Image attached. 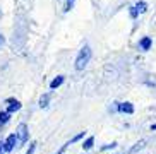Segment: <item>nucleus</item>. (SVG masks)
Wrapping results in <instances>:
<instances>
[{"label":"nucleus","instance_id":"obj_18","mask_svg":"<svg viewBox=\"0 0 156 154\" xmlns=\"http://www.w3.org/2000/svg\"><path fill=\"white\" fill-rule=\"evenodd\" d=\"M67 145H69V144L62 145V147H60V151H58V152H57V154H64V151H65V147H67Z\"/></svg>","mask_w":156,"mask_h":154},{"label":"nucleus","instance_id":"obj_16","mask_svg":"<svg viewBox=\"0 0 156 154\" xmlns=\"http://www.w3.org/2000/svg\"><path fill=\"white\" fill-rule=\"evenodd\" d=\"M113 147H117V142H112V144H106V145H103L101 149H103V151H106V149H113Z\"/></svg>","mask_w":156,"mask_h":154},{"label":"nucleus","instance_id":"obj_3","mask_svg":"<svg viewBox=\"0 0 156 154\" xmlns=\"http://www.w3.org/2000/svg\"><path fill=\"white\" fill-rule=\"evenodd\" d=\"M16 142H19L17 141V135H16V134H10V135L5 139V142H4V151H5V152H10V151L14 149Z\"/></svg>","mask_w":156,"mask_h":154},{"label":"nucleus","instance_id":"obj_10","mask_svg":"<svg viewBox=\"0 0 156 154\" xmlns=\"http://www.w3.org/2000/svg\"><path fill=\"white\" fill-rule=\"evenodd\" d=\"M136 9L139 10V14H144V12L147 10V4L141 0V2H137V4H136Z\"/></svg>","mask_w":156,"mask_h":154},{"label":"nucleus","instance_id":"obj_6","mask_svg":"<svg viewBox=\"0 0 156 154\" xmlns=\"http://www.w3.org/2000/svg\"><path fill=\"white\" fill-rule=\"evenodd\" d=\"M151 45H153V41H151V38L149 36H146V38H142L141 41H139V48H141V50H149V48H151Z\"/></svg>","mask_w":156,"mask_h":154},{"label":"nucleus","instance_id":"obj_17","mask_svg":"<svg viewBox=\"0 0 156 154\" xmlns=\"http://www.w3.org/2000/svg\"><path fill=\"white\" fill-rule=\"evenodd\" d=\"M84 137V132H81V134H77V135L74 137L72 141H70V144H72V142H77V141H81V139H83Z\"/></svg>","mask_w":156,"mask_h":154},{"label":"nucleus","instance_id":"obj_7","mask_svg":"<svg viewBox=\"0 0 156 154\" xmlns=\"http://www.w3.org/2000/svg\"><path fill=\"white\" fill-rule=\"evenodd\" d=\"M62 84H64V75H58L50 82V89H57V87H60Z\"/></svg>","mask_w":156,"mask_h":154},{"label":"nucleus","instance_id":"obj_11","mask_svg":"<svg viewBox=\"0 0 156 154\" xmlns=\"http://www.w3.org/2000/svg\"><path fill=\"white\" fill-rule=\"evenodd\" d=\"M48 101H50V93L45 94V96H41V100H40V106H41V108H46V106H48Z\"/></svg>","mask_w":156,"mask_h":154},{"label":"nucleus","instance_id":"obj_20","mask_svg":"<svg viewBox=\"0 0 156 154\" xmlns=\"http://www.w3.org/2000/svg\"><path fill=\"white\" fill-rule=\"evenodd\" d=\"M151 130H156V125H151Z\"/></svg>","mask_w":156,"mask_h":154},{"label":"nucleus","instance_id":"obj_21","mask_svg":"<svg viewBox=\"0 0 156 154\" xmlns=\"http://www.w3.org/2000/svg\"><path fill=\"white\" fill-rule=\"evenodd\" d=\"M2 147H4V144H2V142H0V152H2Z\"/></svg>","mask_w":156,"mask_h":154},{"label":"nucleus","instance_id":"obj_4","mask_svg":"<svg viewBox=\"0 0 156 154\" xmlns=\"http://www.w3.org/2000/svg\"><path fill=\"white\" fill-rule=\"evenodd\" d=\"M5 103L9 104V106H7V111H9V113H14V111L21 110V103H19L17 100H14V98H7Z\"/></svg>","mask_w":156,"mask_h":154},{"label":"nucleus","instance_id":"obj_19","mask_svg":"<svg viewBox=\"0 0 156 154\" xmlns=\"http://www.w3.org/2000/svg\"><path fill=\"white\" fill-rule=\"evenodd\" d=\"M4 45V36H0V46Z\"/></svg>","mask_w":156,"mask_h":154},{"label":"nucleus","instance_id":"obj_15","mask_svg":"<svg viewBox=\"0 0 156 154\" xmlns=\"http://www.w3.org/2000/svg\"><path fill=\"white\" fill-rule=\"evenodd\" d=\"M34 149H36V142H31V144H29V149H28V152H26V154H33V152H34Z\"/></svg>","mask_w":156,"mask_h":154},{"label":"nucleus","instance_id":"obj_9","mask_svg":"<svg viewBox=\"0 0 156 154\" xmlns=\"http://www.w3.org/2000/svg\"><path fill=\"white\" fill-rule=\"evenodd\" d=\"M9 118H10L9 111H0V125H5V123L9 122Z\"/></svg>","mask_w":156,"mask_h":154},{"label":"nucleus","instance_id":"obj_1","mask_svg":"<svg viewBox=\"0 0 156 154\" xmlns=\"http://www.w3.org/2000/svg\"><path fill=\"white\" fill-rule=\"evenodd\" d=\"M89 58H91V48H89V45H84L76 58V65H74L76 70H84V67L89 64Z\"/></svg>","mask_w":156,"mask_h":154},{"label":"nucleus","instance_id":"obj_5","mask_svg":"<svg viewBox=\"0 0 156 154\" xmlns=\"http://www.w3.org/2000/svg\"><path fill=\"white\" fill-rule=\"evenodd\" d=\"M119 110L122 111V113H127V115H132V113H134L132 103H120V104H119Z\"/></svg>","mask_w":156,"mask_h":154},{"label":"nucleus","instance_id":"obj_22","mask_svg":"<svg viewBox=\"0 0 156 154\" xmlns=\"http://www.w3.org/2000/svg\"><path fill=\"white\" fill-rule=\"evenodd\" d=\"M0 154H2V152H0Z\"/></svg>","mask_w":156,"mask_h":154},{"label":"nucleus","instance_id":"obj_12","mask_svg":"<svg viewBox=\"0 0 156 154\" xmlns=\"http://www.w3.org/2000/svg\"><path fill=\"white\" fill-rule=\"evenodd\" d=\"M144 144H146V141H141V142H137V144H136V147H132V149H130V154H132V152H136L137 149H142V147H144Z\"/></svg>","mask_w":156,"mask_h":154},{"label":"nucleus","instance_id":"obj_2","mask_svg":"<svg viewBox=\"0 0 156 154\" xmlns=\"http://www.w3.org/2000/svg\"><path fill=\"white\" fill-rule=\"evenodd\" d=\"M16 135H17L19 144H26V141H28V125L26 123H19L17 130H16Z\"/></svg>","mask_w":156,"mask_h":154},{"label":"nucleus","instance_id":"obj_14","mask_svg":"<svg viewBox=\"0 0 156 154\" xmlns=\"http://www.w3.org/2000/svg\"><path fill=\"white\" fill-rule=\"evenodd\" d=\"M129 12H130V17L136 19V17H137V14H139V10L136 9V7H130V10H129Z\"/></svg>","mask_w":156,"mask_h":154},{"label":"nucleus","instance_id":"obj_13","mask_svg":"<svg viewBox=\"0 0 156 154\" xmlns=\"http://www.w3.org/2000/svg\"><path fill=\"white\" fill-rule=\"evenodd\" d=\"M74 2H76V0H67V4H65V12H69L74 7Z\"/></svg>","mask_w":156,"mask_h":154},{"label":"nucleus","instance_id":"obj_8","mask_svg":"<svg viewBox=\"0 0 156 154\" xmlns=\"http://www.w3.org/2000/svg\"><path fill=\"white\" fill-rule=\"evenodd\" d=\"M93 144H94V137L91 135V137H87L86 141L83 142V149H84V151H89V149L93 147Z\"/></svg>","mask_w":156,"mask_h":154}]
</instances>
